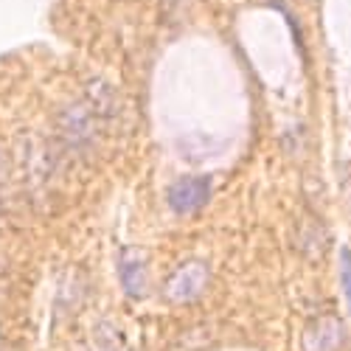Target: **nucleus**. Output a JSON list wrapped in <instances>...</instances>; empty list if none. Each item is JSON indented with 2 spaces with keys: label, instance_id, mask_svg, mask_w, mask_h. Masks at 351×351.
I'll return each instance as SVG.
<instances>
[{
  "label": "nucleus",
  "instance_id": "7ed1b4c3",
  "mask_svg": "<svg viewBox=\"0 0 351 351\" xmlns=\"http://www.w3.org/2000/svg\"><path fill=\"white\" fill-rule=\"evenodd\" d=\"M343 340H346V332L335 315L315 317L304 329V351H337Z\"/></svg>",
  "mask_w": 351,
  "mask_h": 351
},
{
  "label": "nucleus",
  "instance_id": "f257e3e1",
  "mask_svg": "<svg viewBox=\"0 0 351 351\" xmlns=\"http://www.w3.org/2000/svg\"><path fill=\"white\" fill-rule=\"evenodd\" d=\"M206 284H208V267L202 265V261H189V265H183L178 273L166 281L163 295L171 304H189V301L202 295Z\"/></svg>",
  "mask_w": 351,
  "mask_h": 351
},
{
  "label": "nucleus",
  "instance_id": "423d86ee",
  "mask_svg": "<svg viewBox=\"0 0 351 351\" xmlns=\"http://www.w3.org/2000/svg\"><path fill=\"white\" fill-rule=\"evenodd\" d=\"M340 287H343V295L351 312V250L348 247L340 250Z\"/></svg>",
  "mask_w": 351,
  "mask_h": 351
},
{
  "label": "nucleus",
  "instance_id": "f03ea898",
  "mask_svg": "<svg viewBox=\"0 0 351 351\" xmlns=\"http://www.w3.org/2000/svg\"><path fill=\"white\" fill-rule=\"evenodd\" d=\"M211 194V180L208 178H180L169 189V208L174 214H194L208 202Z\"/></svg>",
  "mask_w": 351,
  "mask_h": 351
},
{
  "label": "nucleus",
  "instance_id": "20e7f679",
  "mask_svg": "<svg viewBox=\"0 0 351 351\" xmlns=\"http://www.w3.org/2000/svg\"><path fill=\"white\" fill-rule=\"evenodd\" d=\"M60 130H62L65 141L71 146H76V149H84V146L93 143V119H90V112H87L84 107H79V104H73L62 112Z\"/></svg>",
  "mask_w": 351,
  "mask_h": 351
},
{
  "label": "nucleus",
  "instance_id": "0eeeda50",
  "mask_svg": "<svg viewBox=\"0 0 351 351\" xmlns=\"http://www.w3.org/2000/svg\"><path fill=\"white\" fill-rule=\"evenodd\" d=\"M6 171H9V163H6V155H3V149H0V180L6 178Z\"/></svg>",
  "mask_w": 351,
  "mask_h": 351
},
{
  "label": "nucleus",
  "instance_id": "39448f33",
  "mask_svg": "<svg viewBox=\"0 0 351 351\" xmlns=\"http://www.w3.org/2000/svg\"><path fill=\"white\" fill-rule=\"evenodd\" d=\"M119 273H121V284H124V292L130 298H141L146 292V281H149V276H146V258L141 250L135 247H127L121 253V261H119Z\"/></svg>",
  "mask_w": 351,
  "mask_h": 351
}]
</instances>
